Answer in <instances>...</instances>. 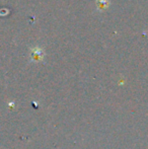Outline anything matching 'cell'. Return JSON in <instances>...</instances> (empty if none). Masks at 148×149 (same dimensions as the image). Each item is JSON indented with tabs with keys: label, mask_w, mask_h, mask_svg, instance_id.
<instances>
[{
	"label": "cell",
	"mask_w": 148,
	"mask_h": 149,
	"mask_svg": "<svg viewBox=\"0 0 148 149\" xmlns=\"http://www.w3.org/2000/svg\"><path fill=\"white\" fill-rule=\"evenodd\" d=\"M108 4H109L108 0H97V5H99V8H101V9L106 8L108 6Z\"/></svg>",
	"instance_id": "obj_1"
}]
</instances>
